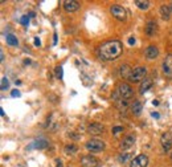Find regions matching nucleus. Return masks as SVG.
Here are the masks:
<instances>
[{"label":"nucleus","instance_id":"nucleus-34","mask_svg":"<svg viewBox=\"0 0 172 167\" xmlns=\"http://www.w3.org/2000/svg\"><path fill=\"white\" fill-rule=\"evenodd\" d=\"M152 115H153L155 118H159V114H158V113H152Z\"/></svg>","mask_w":172,"mask_h":167},{"label":"nucleus","instance_id":"nucleus-26","mask_svg":"<svg viewBox=\"0 0 172 167\" xmlns=\"http://www.w3.org/2000/svg\"><path fill=\"white\" fill-rule=\"evenodd\" d=\"M56 76L57 78H62V66H56Z\"/></svg>","mask_w":172,"mask_h":167},{"label":"nucleus","instance_id":"nucleus-16","mask_svg":"<svg viewBox=\"0 0 172 167\" xmlns=\"http://www.w3.org/2000/svg\"><path fill=\"white\" fill-rule=\"evenodd\" d=\"M171 12H172V7L171 5H167L164 4L160 7V15H162V17L164 20H168L171 17Z\"/></svg>","mask_w":172,"mask_h":167},{"label":"nucleus","instance_id":"nucleus-21","mask_svg":"<svg viewBox=\"0 0 172 167\" xmlns=\"http://www.w3.org/2000/svg\"><path fill=\"white\" fill-rule=\"evenodd\" d=\"M48 146V142H46L45 139H40V141H35L33 143H32V147H36V148H44V147H46Z\"/></svg>","mask_w":172,"mask_h":167},{"label":"nucleus","instance_id":"nucleus-9","mask_svg":"<svg viewBox=\"0 0 172 167\" xmlns=\"http://www.w3.org/2000/svg\"><path fill=\"white\" fill-rule=\"evenodd\" d=\"M105 131V128L103 125H101V123L98 122H94V123H90L89 126H87V133L91 134V135H99Z\"/></svg>","mask_w":172,"mask_h":167},{"label":"nucleus","instance_id":"nucleus-18","mask_svg":"<svg viewBox=\"0 0 172 167\" xmlns=\"http://www.w3.org/2000/svg\"><path fill=\"white\" fill-rule=\"evenodd\" d=\"M142 110H143V106H142V104L139 102V101H135V102L131 105V113L134 115H139L142 113Z\"/></svg>","mask_w":172,"mask_h":167},{"label":"nucleus","instance_id":"nucleus-35","mask_svg":"<svg viewBox=\"0 0 172 167\" xmlns=\"http://www.w3.org/2000/svg\"><path fill=\"white\" fill-rule=\"evenodd\" d=\"M171 161H172V152H171Z\"/></svg>","mask_w":172,"mask_h":167},{"label":"nucleus","instance_id":"nucleus-2","mask_svg":"<svg viewBox=\"0 0 172 167\" xmlns=\"http://www.w3.org/2000/svg\"><path fill=\"white\" fill-rule=\"evenodd\" d=\"M146 74H147V69L146 66H137L134 68V70L131 72V76H130V82H140L146 78Z\"/></svg>","mask_w":172,"mask_h":167},{"label":"nucleus","instance_id":"nucleus-31","mask_svg":"<svg viewBox=\"0 0 172 167\" xmlns=\"http://www.w3.org/2000/svg\"><path fill=\"white\" fill-rule=\"evenodd\" d=\"M35 45H36V46H40V45H41V43H40L39 39H35Z\"/></svg>","mask_w":172,"mask_h":167},{"label":"nucleus","instance_id":"nucleus-28","mask_svg":"<svg viewBox=\"0 0 172 167\" xmlns=\"http://www.w3.org/2000/svg\"><path fill=\"white\" fill-rule=\"evenodd\" d=\"M120 131H123V128H122V126H116V128L113 129V134H118V133H120Z\"/></svg>","mask_w":172,"mask_h":167},{"label":"nucleus","instance_id":"nucleus-17","mask_svg":"<svg viewBox=\"0 0 172 167\" xmlns=\"http://www.w3.org/2000/svg\"><path fill=\"white\" fill-rule=\"evenodd\" d=\"M131 72L133 70H131V68L129 65H122V66H120V70H119V74L122 78H130Z\"/></svg>","mask_w":172,"mask_h":167},{"label":"nucleus","instance_id":"nucleus-19","mask_svg":"<svg viewBox=\"0 0 172 167\" xmlns=\"http://www.w3.org/2000/svg\"><path fill=\"white\" fill-rule=\"evenodd\" d=\"M135 4H137L139 9H148L150 2L148 0H135Z\"/></svg>","mask_w":172,"mask_h":167},{"label":"nucleus","instance_id":"nucleus-1","mask_svg":"<svg viewBox=\"0 0 172 167\" xmlns=\"http://www.w3.org/2000/svg\"><path fill=\"white\" fill-rule=\"evenodd\" d=\"M122 53H123V46L122 43L118 41V40L106 41L98 48V56H99V59L105 61H114L119 59Z\"/></svg>","mask_w":172,"mask_h":167},{"label":"nucleus","instance_id":"nucleus-5","mask_svg":"<svg viewBox=\"0 0 172 167\" xmlns=\"http://www.w3.org/2000/svg\"><path fill=\"white\" fill-rule=\"evenodd\" d=\"M86 148L91 152H99L105 148V142L101 139H90L86 142Z\"/></svg>","mask_w":172,"mask_h":167},{"label":"nucleus","instance_id":"nucleus-24","mask_svg":"<svg viewBox=\"0 0 172 167\" xmlns=\"http://www.w3.org/2000/svg\"><path fill=\"white\" fill-rule=\"evenodd\" d=\"M77 146L76 145H73V143H70V145H66L65 146V148H64V151L66 152V154H74V152H77Z\"/></svg>","mask_w":172,"mask_h":167},{"label":"nucleus","instance_id":"nucleus-14","mask_svg":"<svg viewBox=\"0 0 172 167\" xmlns=\"http://www.w3.org/2000/svg\"><path fill=\"white\" fill-rule=\"evenodd\" d=\"M159 56V49L156 45H150L147 46V49H146V57H147L148 60H153L156 59V57Z\"/></svg>","mask_w":172,"mask_h":167},{"label":"nucleus","instance_id":"nucleus-32","mask_svg":"<svg viewBox=\"0 0 172 167\" xmlns=\"http://www.w3.org/2000/svg\"><path fill=\"white\" fill-rule=\"evenodd\" d=\"M129 44H131V45L135 44V39H134V37H130V39H129Z\"/></svg>","mask_w":172,"mask_h":167},{"label":"nucleus","instance_id":"nucleus-27","mask_svg":"<svg viewBox=\"0 0 172 167\" xmlns=\"http://www.w3.org/2000/svg\"><path fill=\"white\" fill-rule=\"evenodd\" d=\"M20 21H21V24H23V25H28L29 24V17L28 16H23L20 19Z\"/></svg>","mask_w":172,"mask_h":167},{"label":"nucleus","instance_id":"nucleus-29","mask_svg":"<svg viewBox=\"0 0 172 167\" xmlns=\"http://www.w3.org/2000/svg\"><path fill=\"white\" fill-rule=\"evenodd\" d=\"M56 167H64V163L61 159H56Z\"/></svg>","mask_w":172,"mask_h":167},{"label":"nucleus","instance_id":"nucleus-12","mask_svg":"<svg viewBox=\"0 0 172 167\" xmlns=\"http://www.w3.org/2000/svg\"><path fill=\"white\" fill-rule=\"evenodd\" d=\"M144 32L148 37H153V36L156 35V32H158V24H156V21L150 20L144 28Z\"/></svg>","mask_w":172,"mask_h":167},{"label":"nucleus","instance_id":"nucleus-3","mask_svg":"<svg viewBox=\"0 0 172 167\" xmlns=\"http://www.w3.org/2000/svg\"><path fill=\"white\" fill-rule=\"evenodd\" d=\"M110 13L113 17H115L119 21H124L127 19V12L122 5H111L110 7Z\"/></svg>","mask_w":172,"mask_h":167},{"label":"nucleus","instance_id":"nucleus-10","mask_svg":"<svg viewBox=\"0 0 172 167\" xmlns=\"http://www.w3.org/2000/svg\"><path fill=\"white\" fill-rule=\"evenodd\" d=\"M160 143L164 151H170L172 148V135L170 133H164L162 138H160Z\"/></svg>","mask_w":172,"mask_h":167},{"label":"nucleus","instance_id":"nucleus-6","mask_svg":"<svg viewBox=\"0 0 172 167\" xmlns=\"http://www.w3.org/2000/svg\"><path fill=\"white\" fill-rule=\"evenodd\" d=\"M163 74L166 76V78L172 80V54L166 56L163 61Z\"/></svg>","mask_w":172,"mask_h":167},{"label":"nucleus","instance_id":"nucleus-25","mask_svg":"<svg viewBox=\"0 0 172 167\" xmlns=\"http://www.w3.org/2000/svg\"><path fill=\"white\" fill-rule=\"evenodd\" d=\"M9 86V82H8V78L7 77H3L2 78V90H7Z\"/></svg>","mask_w":172,"mask_h":167},{"label":"nucleus","instance_id":"nucleus-33","mask_svg":"<svg viewBox=\"0 0 172 167\" xmlns=\"http://www.w3.org/2000/svg\"><path fill=\"white\" fill-rule=\"evenodd\" d=\"M0 56H2V57H0V60H2V61H3V60H4V53H3V52H2V53H0Z\"/></svg>","mask_w":172,"mask_h":167},{"label":"nucleus","instance_id":"nucleus-7","mask_svg":"<svg viewBox=\"0 0 172 167\" xmlns=\"http://www.w3.org/2000/svg\"><path fill=\"white\" fill-rule=\"evenodd\" d=\"M148 165V157L144 154L138 155L137 158H134L130 162V167H147Z\"/></svg>","mask_w":172,"mask_h":167},{"label":"nucleus","instance_id":"nucleus-8","mask_svg":"<svg viewBox=\"0 0 172 167\" xmlns=\"http://www.w3.org/2000/svg\"><path fill=\"white\" fill-rule=\"evenodd\" d=\"M81 166L82 167H98L99 166V161L93 157V155H85L81 159Z\"/></svg>","mask_w":172,"mask_h":167},{"label":"nucleus","instance_id":"nucleus-22","mask_svg":"<svg viewBox=\"0 0 172 167\" xmlns=\"http://www.w3.org/2000/svg\"><path fill=\"white\" fill-rule=\"evenodd\" d=\"M5 40H7V44L11 45V46H17V44H19V41H17V39L13 35H7Z\"/></svg>","mask_w":172,"mask_h":167},{"label":"nucleus","instance_id":"nucleus-11","mask_svg":"<svg viewBox=\"0 0 172 167\" xmlns=\"http://www.w3.org/2000/svg\"><path fill=\"white\" fill-rule=\"evenodd\" d=\"M62 5H64V9L66 12H76L79 8V3L76 2V0H64Z\"/></svg>","mask_w":172,"mask_h":167},{"label":"nucleus","instance_id":"nucleus-4","mask_svg":"<svg viewBox=\"0 0 172 167\" xmlns=\"http://www.w3.org/2000/svg\"><path fill=\"white\" fill-rule=\"evenodd\" d=\"M118 96H119V98H122V100H129L133 97V88L129 85V84H120V85L118 86Z\"/></svg>","mask_w":172,"mask_h":167},{"label":"nucleus","instance_id":"nucleus-23","mask_svg":"<svg viewBox=\"0 0 172 167\" xmlns=\"http://www.w3.org/2000/svg\"><path fill=\"white\" fill-rule=\"evenodd\" d=\"M116 107H118L120 111L126 110V107H127V100H122V98L116 100Z\"/></svg>","mask_w":172,"mask_h":167},{"label":"nucleus","instance_id":"nucleus-20","mask_svg":"<svg viewBox=\"0 0 172 167\" xmlns=\"http://www.w3.org/2000/svg\"><path fill=\"white\" fill-rule=\"evenodd\" d=\"M131 152H120V155L118 157V161L120 162V163H127L131 159Z\"/></svg>","mask_w":172,"mask_h":167},{"label":"nucleus","instance_id":"nucleus-15","mask_svg":"<svg viewBox=\"0 0 172 167\" xmlns=\"http://www.w3.org/2000/svg\"><path fill=\"white\" fill-rule=\"evenodd\" d=\"M152 84H153V81H152V78H150V77H146L143 81H142V84H140V92L142 94H143L144 92H147L148 89H151V86H152Z\"/></svg>","mask_w":172,"mask_h":167},{"label":"nucleus","instance_id":"nucleus-30","mask_svg":"<svg viewBox=\"0 0 172 167\" xmlns=\"http://www.w3.org/2000/svg\"><path fill=\"white\" fill-rule=\"evenodd\" d=\"M19 96H20L19 90H12V97H19Z\"/></svg>","mask_w":172,"mask_h":167},{"label":"nucleus","instance_id":"nucleus-13","mask_svg":"<svg viewBox=\"0 0 172 167\" xmlns=\"http://www.w3.org/2000/svg\"><path fill=\"white\" fill-rule=\"evenodd\" d=\"M134 143H135V135L130 134V135H126L122 141H120L119 147L122 148V150H126V148H130L131 146H134Z\"/></svg>","mask_w":172,"mask_h":167}]
</instances>
